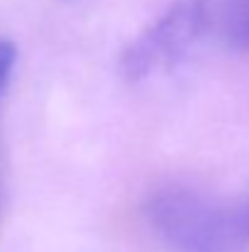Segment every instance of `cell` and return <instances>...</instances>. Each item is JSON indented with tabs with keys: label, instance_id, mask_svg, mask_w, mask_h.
Wrapping results in <instances>:
<instances>
[{
	"label": "cell",
	"instance_id": "1",
	"mask_svg": "<svg viewBox=\"0 0 249 252\" xmlns=\"http://www.w3.org/2000/svg\"><path fill=\"white\" fill-rule=\"evenodd\" d=\"M157 252H249V191H210L168 181L142 203Z\"/></svg>",
	"mask_w": 249,
	"mask_h": 252
},
{
	"label": "cell",
	"instance_id": "3",
	"mask_svg": "<svg viewBox=\"0 0 249 252\" xmlns=\"http://www.w3.org/2000/svg\"><path fill=\"white\" fill-rule=\"evenodd\" d=\"M198 37L249 54V0H191Z\"/></svg>",
	"mask_w": 249,
	"mask_h": 252
},
{
	"label": "cell",
	"instance_id": "4",
	"mask_svg": "<svg viewBox=\"0 0 249 252\" xmlns=\"http://www.w3.org/2000/svg\"><path fill=\"white\" fill-rule=\"evenodd\" d=\"M15 62H17V49H15V44L0 39V98H2V93H5L7 84H10V76H12Z\"/></svg>",
	"mask_w": 249,
	"mask_h": 252
},
{
	"label": "cell",
	"instance_id": "2",
	"mask_svg": "<svg viewBox=\"0 0 249 252\" xmlns=\"http://www.w3.org/2000/svg\"><path fill=\"white\" fill-rule=\"evenodd\" d=\"M198 42L200 37L191 0H176L125 49L120 62L122 76L130 81H144L154 74L168 71Z\"/></svg>",
	"mask_w": 249,
	"mask_h": 252
}]
</instances>
